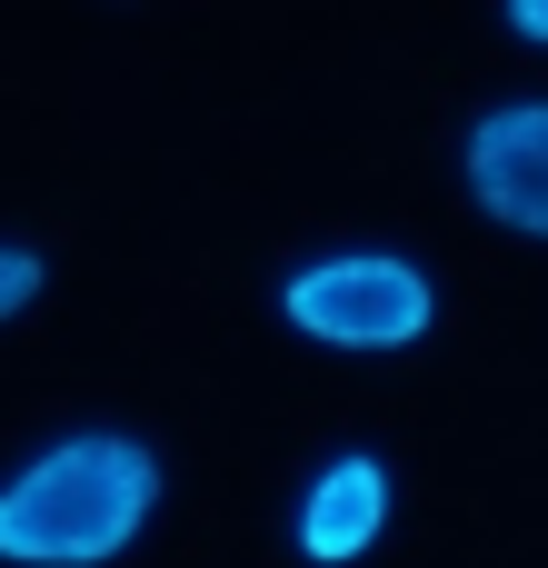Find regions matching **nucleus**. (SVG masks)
Instances as JSON below:
<instances>
[{
  "instance_id": "nucleus-4",
  "label": "nucleus",
  "mask_w": 548,
  "mask_h": 568,
  "mask_svg": "<svg viewBox=\"0 0 548 568\" xmlns=\"http://www.w3.org/2000/svg\"><path fill=\"white\" fill-rule=\"evenodd\" d=\"M379 499H389V489H379V469H369V459H339V469L309 489V529H300V539H309V559H329V568L359 559V549L379 539Z\"/></svg>"
},
{
  "instance_id": "nucleus-2",
  "label": "nucleus",
  "mask_w": 548,
  "mask_h": 568,
  "mask_svg": "<svg viewBox=\"0 0 548 568\" xmlns=\"http://www.w3.org/2000/svg\"><path fill=\"white\" fill-rule=\"evenodd\" d=\"M290 320L329 349H399L429 329V280L409 260H329L290 280Z\"/></svg>"
},
{
  "instance_id": "nucleus-5",
  "label": "nucleus",
  "mask_w": 548,
  "mask_h": 568,
  "mask_svg": "<svg viewBox=\"0 0 548 568\" xmlns=\"http://www.w3.org/2000/svg\"><path fill=\"white\" fill-rule=\"evenodd\" d=\"M20 300H40V260H30V250H0V320H10Z\"/></svg>"
},
{
  "instance_id": "nucleus-6",
  "label": "nucleus",
  "mask_w": 548,
  "mask_h": 568,
  "mask_svg": "<svg viewBox=\"0 0 548 568\" xmlns=\"http://www.w3.org/2000/svg\"><path fill=\"white\" fill-rule=\"evenodd\" d=\"M509 20H519V30H529V40H548V0H519V10H509Z\"/></svg>"
},
{
  "instance_id": "nucleus-1",
  "label": "nucleus",
  "mask_w": 548,
  "mask_h": 568,
  "mask_svg": "<svg viewBox=\"0 0 548 568\" xmlns=\"http://www.w3.org/2000/svg\"><path fill=\"white\" fill-rule=\"evenodd\" d=\"M150 499H160L150 449H130V439H70L20 489H0V559L100 568V559H120V539L150 519Z\"/></svg>"
},
{
  "instance_id": "nucleus-3",
  "label": "nucleus",
  "mask_w": 548,
  "mask_h": 568,
  "mask_svg": "<svg viewBox=\"0 0 548 568\" xmlns=\"http://www.w3.org/2000/svg\"><path fill=\"white\" fill-rule=\"evenodd\" d=\"M469 190H479L489 220L548 240V110H499V120H479V140H469Z\"/></svg>"
}]
</instances>
